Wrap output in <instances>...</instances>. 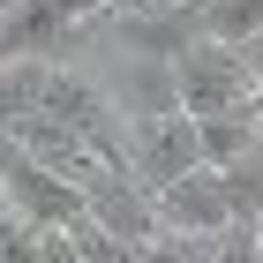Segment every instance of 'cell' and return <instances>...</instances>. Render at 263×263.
I'll return each instance as SVG.
<instances>
[{
  "mask_svg": "<svg viewBox=\"0 0 263 263\" xmlns=\"http://www.w3.org/2000/svg\"><path fill=\"white\" fill-rule=\"evenodd\" d=\"M0 188H8V211H23L38 226H68V218L90 211V188L68 181L61 165H45L15 128H0Z\"/></svg>",
  "mask_w": 263,
  "mask_h": 263,
  "instance_id": "obj_1",
  "label": "cell"
},
{
  "mask_svg": "<svg viewBox=\"0 0 263 263\" xmlns=\"http://www.w3.org/2000/svg\"><path fill=\"white\" fill-rule=\"evenodd\" d=\"M173 98L188 113H226V105H248L256 98V68H248L241 45L226 38H196L173 53Z\"/></svg>",
  "mask_w": 263,
  "mask_h": 263,
  "instance_id": "obj_2",
  "label": "cell"
},
{
  "mask_svg": "<svg viewBox=\"0 0 263 263\" xmlns=\"http://www.w3.org/2000/svg\"><path fill=\"white\" fill-rule=\"evenodd\" d=\"M128 158H136V181L143 188H165L173 173H188V165H203V121L188 113L181 98L158 105V113H143L136 136H128Z\"/></svg>",
  "mask_w": 263,
  "mask_h": 263,
  "instance_id": "obj_3",
  "label": "cell"
},
{
  "mask_svg": "<svg viewBox=\"0 0 263 263\" xmlns=\"http://www.w3.org/2000/svg\"><path fill=\"white\" fill-rule=\"evenodd\" d=\"M45 113H61V121L76 128L105 165H136V158H128V136H121V113H113V98H105L98 83H83V76H68V68H53V83H45Z\"/></svg>",
  "mask_w": 263,
  "mask_h": 263,
  "instance_id": "obj_4",
  "label": "cell"
},
{
  "mask_svg": "<svg viewBox=\"0 0 263 263\" xmlns=\"http://www.w3.org/2000/svg\"><path fill=\"white\" fill-rule=\"evenodd\" d=\"M151 196H158V218L181 226V233H226V226H233V196H226L218 165H188V173H173V181L151 188Z\"/></svg>",
  "mask_w": 263,
  "mask_h": 263,
  "instance_id": "obj_5",
  "label": "cell"
},
{
  "mask_svg": "<svg viewBox=\"0 0 263 263\" xmlns=\"http://www.w3.org/2000/svg\"><path fill=\"white\" fill-rule=\"evenodd\" d=\"M15 136L30 143V151H38L45 165H61L68 181H90V173H98V165H105L98 151H90V143H83L76 128L61 121V113H45V105H38V113H30V121H15Z\"/></svg>",
  "mask_w": 263,
  "mask_h": 263,
  "instance_id": "obj_6",
  "label": "cell"
},
{
  "mask_svg": "<svg viewBox=\"0 0 263 263\" xmlns=\"http://www.w3.org/2000/svg\"><path fill=\"white\" fill-rule=\"evenodd\" d=\"M203 121V165H233V158H248L263 143V113H256V98L248 105H226V113H196Z\"/></svg>",
  "mask_w": 263,
  "mask_h": 263,
  "instance_id": "obj_7",
  "label": "cell"
},
{
  "mask_svg": "<svg viewBox=\"0 0 263 263\" xmlns=\"http://www.w3.org/2000/svg\"><path fill=\"white\" fill-rule=\"evenodd\" d=\"M45 83H53V61H45V53H15V61L0 68V128L30 121L45 105Z\"/></svg>",
  "mask_w": 263,
  "mask_h": 263,
  "instance_id": "obj_8",
  "label": "cell"
},
{
  "mask_svg": "<svg viewBox=\"0 0 263 263\" xmlns=\"http://www.w3.org/2000/svg\"><path fill=\"white\" fill-rule=\"evenodd\" d=\"M0 263H45V226L23 218V211H8L0 218Z\"/></svg>",
  "mask_w": 263,
  "mask_h": 263,
  "instance_id": "obj_9",
  "label": "cell"
},
{
  "mask_svg": "<svg viewBox=\"0 0 263 263\" xmlns=\"http://www.w3.org/2000/svg\"><path fill=\"white\" fill-rule=\"evenodd\" d=\"M241 53H248V68H256V90H263V30H256V38H241Z\"/></svg>",
  "mask_w": 263,
  "mask_h": 263,
  "instance_id": "obj_10",
  "label": "cell"
},
{
  "mask_svg": "<svg viewBox=\"0 0 263 263\" xmlns=\"http://www.w3.org/2000/svg\"><path fill=\"white\" fill-rule=\"evenodd\" d=\"M0 218H8V188H0Z\"/></svg>",
  "mask_w": 263,
  "mask_h": 263,
  "instance_id": "obj_11",
  "label": "cell"
},
{
  "mask_svg": "<svg viewBox=\"0 0 263 263\" xmlns=\"http://www.w3.org/2000/svg\"><path fill=\"white\" fill-rule=\"evenodd\" d=\"M256 113H263V90H256Z\"/></svg>",
  "mask_w": 263,
  "mask_h": 263,
  "instance_id": "obj_12",
  "label": "cell"
},
{
  "mask_svg": "<svg viewBox=\"0 0 263 263\" xmlns=\"http://www.w3.org/2000/svg\"><path fill=\"white\" fill-rule=\"evenodd\" d=\"M136 8H151V0H136Z\"/></svg>",
  "mask_w": 263,
  "mask_h": 263,
  "instance_id": "obj_13",
  "label": "cell"
},
{
  "mask_svg": "<svg viewBox=\"0 0 263 263\" xmlns=\"http://www.w3.org/2000/svg\"><path fill=\"white\" fill-rule=\"evenodd\" d=\"M256 233H263V218H256Z\"/></svg>",
  "mask_w": 263,
  "mask_h": 263,
  "instance_id": "obj_14",
  "label": "cell"
}]
</instances>
